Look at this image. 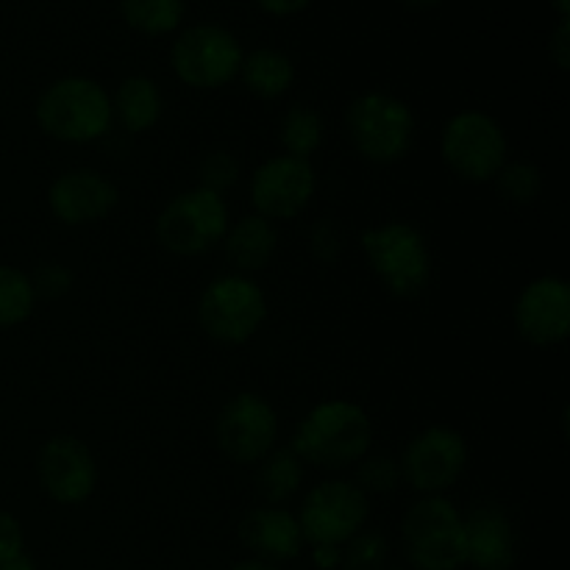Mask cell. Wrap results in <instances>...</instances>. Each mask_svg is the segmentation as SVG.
Wrapping results in <instances>:
<instances>
[{
    "label": "cell",
    "instance_id": "cell-1",
    "mask_svg": "<svg viewBox=\"0 0 570 570\" xmlns=\"http://www.w3.org/2000/svg\"><path fill=\"white\" fill-rule=\"evenodd\" d=\"M371 421L360 406L348 401H328L312 410L298 426L293 451L309 465L337 468L354 465L371 449Z\"/></svg>",
    "mask_w": 570,
    "mask_h": 570
},
{
    "label": "cell",
    "instance_id": "cell-2",
    "mask_svg": "<svg viewBox=\"0 0 570 570\" xmlns=\"http://www.w3.org/2000/svg\"><path fill=\"white\" fill-rule=\"evenodd\" d=\"M111 115L109 95L89 78H61L45 89L37 106L42 131L61 142H92L104 137Z\"/></svg>",
    "mask_w": 570,
    "mask_h": 570
},
{
    "label": "cell",
    "instance_id": "cell-3",
    "mask_svg": "<svg viewBox=\"0 0 570 570\" xmlns=\"http://www.w3.org/2000/svg\"><path fill=\"white\" fill-rule=\"evenodd\" d=\"M404 551L415 570H460L465 562V529L454 504L440 495L417 501L404 518Z\"/></svg>",
    "mask_w": 570,
    "mask_h": 570
},
{
    "label": "cell",
    "instance_id": "cell-4",
    "mask_svg": "<svg viewBox=\"0 0 570 570\" xmlns=\"http://www.w3.org/2000/svg\"><path fill=\"white\" fill-rule=\"evenodd\" d=\"M371 267L390 293L401 298L421 295L432 276V256L421 234L406 223H387L362 234Z\"/></svg>",
    "mask_w": 570,
    "mask_h": 570
},
{
    "label": "cell",
    "instance_id": "cell-5",
    "mask_svg": "<svg viewBox=\"0 0 570 570\" xmlns=\"http://www.w3.org/2000/svg\"><path fill=\"white\" fill-rule=\"evenodd\" d=\"M170 65L187 87L217 89L239 76L243 48L228 28L198 22L173 42Z\"/></svg>",
    "mask_w": 570,
    "mask_h": 570
},
{
    "label": "cell",
    "instance_id": "cell-6",
    "mask_svg": "<svg viewBox=\"0 0 570 570\" xmlns=\"http://www.w3.org/2000/svg\"><path fill=\"white\" fill-rule=\"evenodd\" d=\"M415 117L393 95L367 92L348 109V134L365 159L390 165L410 150Z\"/></svg>",
    "mask_w": 570,
    "mask_h": 570
},
{
    "label": "cell",
    "instance_id": "cell-7",
    "mask_svg": "<svg viewBox=\"0 0 570 570\" xmlns=\"http://www.w3.org/2000/svg\"><path fill=\"white\" fill-rule=\"evenodd\" d=\"M226 204L220 195L204 187L173 198L156 223L159 243L178 256L206 254L226 237Z\"/></svg>",
    "mask_w": 570,
    "mask_h": 570
},
{
    "label": "cell",
    "instance_id": "cell-8",
    "mask_svg": "<svg viewBox=\"0 0 570 570\" xmlns=\"http://www.w3.org/2000/svg\"><path fill=\"white\" fill-rule=\"evenodd\" d=\"M443 156L465 181H490L507 161V137L493 117L462 111L445 126Z\"/></svg>",
    "mask_w": 570,
    "mask_h": 570
},
{
    "label": "cell",
    "instance_id": "cell-9",
    "mask_svg": "<svg viewBox=\"0 0 570 570\" xmlns=\"http://www.w3.org/2000/svg\"><path fill=\"white\" fill-rule=\"evenodd\" d=\"M265 295L254 282L239 276L217 278L200 298V326L212 340L239 345L265 321Z\"/></svg>",
    "mask_w": 570,
    "mask_h": 570
},
{
    "label": "cell",
    "instance_id": "cell-10",
    "mask_svg": "<svg viewBox=\"0 0 570 570\" xmlns=\"http://www.w3.org/2000/svg\"><path fill=\"white\" fill-rule=\"evenodd\" d=\"M367 495L348 482L317 484L301 510V532L315 546H343L367 521Z\"/></svg>",
    "mask_w": 570,
    "mask_h": 570
},
{
    "label": "cell",
    "instance_id": "cell-11",
    "mask_svg": "<svg viewBox=\"0 0 570 570\" xmlns=\"http://www.w3.org/2000/svg\"><path fill=\"white\" fill-rule=\"evenodd\" d=\"M276 412L271 410L265 399L250 393H243L234 401H228L215 426L220 451L228 460L239 462V465L265 460L271 454L273 443H276Z\"/></svg>",
    "mask_w": 570,
    "mask_h": 570
},
{
    "label": "cell",
    "instance_id": "cell-12",
    "mask_svg": "<svg viewBox=\"0 0 570 570\" xmlns=\"http://www.w3.org/2000/svg\"><path fill=\"white\" fill-rule=\"evenodd\" d=\"M468 462L465 440L451 429H429L410 443L401 460V476L417 493L438 495L462 476Z\"/></svg>",
    "mask_w": 570,
    "mask_h": 570
},
{
    "label": "cell",
    "instance_id": "cell-13",
    "mask_svg": "<svg viewBox=\"0 0 570 570\" xmlns=\"http://www.w3.org/2000/svg\"><path fill=\"white\" fill-rule=\"evenodd\" d=\"M315 193V170L306 159L278 156L254 173L250 198L265 220H289L301 215Z\"/></svg>",
    "mask_w": 570,
    "mask_h": 570
},
{
    "label": "cell",
    "instance_id": "cell-14",
    "mask_svg": "<svg viewBox=\"0 0 570 570\" xmlns=\"http://www.w3.org/2000/svg\"><path fill=\"white\" fill-rule=\"evenodd\" d=\"M37 476L45 493L59 504H81L98 482V468L87 445L76 438H56L39 451Z\"/></svg>",
    "mask_w": 570,
    "mask_h": 570
},
{
    "label": "cell",
    "instance_id": "cell-15",
    "mask_svg": "<svg viewBox=\"0 0 570 570\" xmlns=\"http://www.w3.org/2000/svg\"><path fill=\"white\" fill-rule=\"evenodd\" d=\"M515 323L532 345H557L570 332V287L562 278H538L521 293Z\"/></svg>",
    "mask_w": 570,
    "mask_h": 570
},
{
    "label": "cell",
    "instance_id": "cell-16",
    "mask_svg": "<svg viewBox=\"0 0 570 570\" xmlns=\"http://www.w3.org/2000/svg\"><path fill=\"white\" fill-rule=\"evenodd\" d=\"M50 209L61 223L81 226L109 215L117 204V189L92 170L65 173L50 187Z\"/></svg>",
    "mask_w": 570,
    "mask_h": 570
},
{
    "label": "cell",
    "instance_id": "cell-17",
    "mask_svg": "<svg viewBox=\"0 0 570 570\" xmlns=\"http://www.w3.org/2000/svg\"><path fill=\"white\" fill-rule=\"evenodd\" d=\"M465 529V562L476 570H510L515 566V532L499 507H476L462 521Z\"/></svg>",
    "mask_w": 570,
    "mask_h": 570
},
{
    "label": "cell",
    "instance_id": "cell-18",
    "mask_svg": "<svg viewBox=\"0 0 570 570\" xmlns=\"http://www.w3.org/2000/svg\"><path fill=\"white\" fill-rule=\"evenodd\" d=\"M239 540L248 551H254L262 562H284L295 560L304 549V532H301L298 518L289 515L278 507L254 510L239 523Z\"/></svg>",
    "mask_w": 570,
    "mask_h": 570
},
{
    "label": "cell",
    "instance_id": "cell-19",
    "mask_svg": "<svg viewBox=\"0 0 570 570\" xmlns=\"http://www.w3.org/2000/svg\"><path fill=\"white\" fill-rule=\"evenodd\" d=\"M276 228L265 217H243L226 237V254L239 271H262L276 254Z\"/></svg>",
    "mask_w": 570,
    "mask_h": 570
},
{
    "label": "cell",
    "instance_id": "cell-20",
    "mask_svg": "<svg viewBox=\"0 0 570 570\" xmlns=\"http://www.w3.org/2000/svg\"><path fill=\"white\" fill-rule=\"evenodd\" d=\"M239 76H243L245 87L250 89L259 98H278V95L287 92L295 81V67L293 59L282 50L273 48H259L250 50L248 56H243V67H239Z\"/></svg>",
    "mask_w": 570,
    "mask_h": 570
},
{
    "label": "cell",
    "instance_id": "cell-21",
    "mask_svg": "<svg viewBox=\"0 0 570 570\" xmlns=\"http://www.w3.org/2000/svg\"><path fill=\"white\" fill-rule=\"evenodd\" d=\"M111 111H117L120 122L126 126V131H148L150 126H156L161 115V95L150 78L145 76H131L117 87L115 106Z\"/></svg>",
    "mask_w": 570,
    "mask_h": 570
},
{
    "label": "cell",
    "instance_id": "cell-22",
    "mask_svg": "<svg viewBox=\"0 0 570 570\" xmlns=\"http://www.w3.org/2000/svg\"><path fill=\"white\" fill-rule=\"evenodd\" d=\"M120 14L142 37H165L181 26L184 0H120Z\"/></svg>",
    "mask_w": 570,
    "mask_h": 570
},
{
    "label": "cell",
    "instance_id": "cell-23",
    "mask_svg": "<svg viewBox=\"0 0 570 570\" xmlns=\"http://www.w3.org/2000/svg\"><path fill=\"white\" fill-rule=\"evenodd\" d=\"M301 465L304 462L293 449L276 451L273 456H267L259 473L262 493L267 495V501H284L301 488V482H304V468Z\"/></svg>",
    "mask_w": 570,
    "mask_h": 570
},
{
    "label": "cell",
    "instance_id": "cell-24",
    "mask_svg": "<svg viewBox=\"0 0 570 570\" xmlns=\"http://www.w3.org/2000/svg\"><path fill=\"white\" fill-rule=\"evenodd\" d=\"M323 139V122L321 115L315 109H306V106H295L287 111L282 122V142L287 148V156L295 159H306V156L315 154L321 148Z\"/></svg>",
    "mask_w": 570,
    "mask_h": 570
},
{
    "label": "cell",
    "instance_id": "cell-25",
    "mask_svg": "<svg viewBox=\"0 0 570 570\" xmlns=\"http://www.w3.org/2000/svg\"><path fill=\"white\" fill-rule=\"evenodd\" d=\"M33 284L26 273L0 265V328L17 326L33 309Z\"/></svg>",
    "mask_w": 570,
    "mask_h": 570
},
{
    "label": "cell",
    "instance_id": "cell-26",
    "mask_svg": "<svg viewBox=\"0 0 570 570\" xmlns=\"http://www.w3.org/2000/svg\"><path fill=\"white\" fill-rule=\"evenodd\" d=\"M387 560V540L379 532H356L343 551L345 570H382Z\"/></svg>",
    "mask_w": 570,
    "mask_h": 570
},
{
    "label": "cell",
    "instance_id": "cell-27",
    "mask_svg": "<svg viewBox=\"0 0 570 570\" xmlns=\"http://www.w3.org/2000/svg\"><path fill=\"white\" fill-rule=\"evenodd\" d=\"M495 178H499V193L512 204H532L540 195V187H543L540 170L532 165L501 167Z\"/></svg>",
    "mask_w": 570,
    "mask_h": 570
},
{
    "label": "cell",
    "instance_id": "cell-28",
    "mask_svg": "<svg viewBox=\"0 0 570 570\" xmlns=\"http://www.w3.org/2000/svg\"><path fill=\"white\" fill-rule=\"evenodd\" d=\"M239 165L232 159V154H212L209 159L200 167V178H204V189L220 195V189L232 187L234 178H237Z\"/></svg>",
    "mask_w": 570,
    "mask_h": 570
},
{
    "label": "cell",
    "instance_id": "cell-29",
    "mask_svg": "<svg viewBox=\"0 0 570 570\" xmlns=\"http://www.w3.org/2000/svg\"><path fill=\"white\" fill-rule=\"evenodd\" d=\"M362 488L371 490V493H387V490L395 488L399 482V468L395 462L384 460V456H376V460H367L360 471Z\"/></svg>",
    "mask_w": 570,
    "mask_h": 570
},
{
    "label": "cell",
    "instance_id": "cell-30",
    "mask_svg": "<svg viewBox=\"0 0 570 570\" xmlns=\"http://www.w3.org/2000/svg\"><path fill=\"white\" fill-rule=\"evenodd\" d=\"M22 557V529L14 515L0 510V568L11 566Z\"/></svg>",
    "mask_w": 570,
    "mask_h": 570
},
{
    "label": "cell",
    "instance_id": "cell-31",
    "mask_svg": "<svg viewBox=\"0 0 570 570\" xmlns=\"http://www.w3.org/2000/svg\"><path fill=\"white\" fill-rule=\"evenodd\" d=\"M549 53H551V59L557 61V67L568 70V65H570V20L557 22V31L549 42Z\"/></svg>",
    "mask_w": 570,
    "mask_h": 570
},
{
    "label": "cell",
    "instance_id": "cell-32",
    "mask_svg": "<svg viewBox=\"0 0 570 570\" xmlns=\"http://www.w3.org/2000/svg\"><path fill=\"white\" fill-rule=\"evenodd\" d=\"M256 3H259L262 11H267L273 17H293L301 14L312 0H256Z\"/></svg>",
    "mask_w": 570,
    "mask_h": 570
},
{
    "label": "cell",
    "instance_id": "cell-33",
    "mask_svg": "<svg viewBox=\"0 0 570 570\" xmlns=\"http://www.w3.org/2000/svg\"><path fill=\"white\" fill-rule=\"evenodd\" d=\"M315 562L332 570L337 562H343V551H340V546H315Z\"/></svg>",
    "mask_w": 570,
    "mask_h": 570
},
{
    "label": "cell",
    "instance_id": "cell-34",
    "mask_svg": "<svg viewBox=\"0 0 570 570\" xmlns=\"http://www.w3.org/2000/svg\"><path fill=\"white\" fill-rule=\"evenodd\" d=\"M404 3H406V9H412V11H429V9H438L443 0H404Z\"/></svg>",
    "mask_w": 570,
    "mask_h": 570
},
{
    "label": "cell",
    "instance_id": "cell-35",
    "mask_svg": "<svg viewBox=\"0 0 570 570\" xmlns=\"http://www.w3.org/2000/svg\"><path fill=\"white\" fill-rule=\"evenodd\" d=\"M228 570H278L271 562H262V560H248V562H239V566L228 568Z\"/></svg>",
    "mask_w": 570,
    "mask_h": 570
},
{
    "label": "cell",
    "instance_id": "cell-36",
    "mask_svg": "<svg viewBox=\"0 0 570 570\" xmlns=\"http://www.w3.org/2000/svg\"><path fill=\"white\" fill-rule=\"evenodd\" d=\"M551 6L557 9L560 20H568V17H570V0H551Z\"/></svg>",
    "mask_w": 570,
    "mask_h": 570
},
{
    "label": "cell",
    "instance_id": "cell-37",
    "mask_svg": "<svg viewBox=\"0 0 570 570\" xmlns=\"http://www.w3.org/2000/svg\"><path fill=\"white\" fill-rule=\"evenodd\" d=\"M0 570H37L31 566V562L26 560V557H20V560H14L11 562V566H6V568H0Z\"/></svg>",
    "mask_w": 570,
    "mask_h": 570
},
{
    "label": "cell",
    "instance_id": "cell-38",
    "mask_svg": "<svg viewBox=\"0 0 570 570\" xmlns=\"http://www.w3.org/2000/svg\"><path fill=\"white\" fill-rule=\"evenodd\" d=\"M393 570H406V568H393ZM412 570H415V568H412Z\"/></svg>",
    "mask_w": 570,
    "mask_h": 570
}]
</instances>
